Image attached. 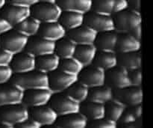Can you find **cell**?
Instances as JSON below:
<instances>
[{"label": "cell", "instance_id": "cell-1", "mask_svg": "<svg viewBox=\"0 0 153 128\" xmlns=\"http://www.w3.org/2000/svg\"><path fill=\"white\" fill-rule=\"evenodd\" d=\"M9 82L23 91L37 88H49L48 74L37 70L23 73H14Z\"/></svg>", "mask_w": 153, "mask_h": 128}, {"label": "cell", "instance_id": "cell-2", "mask_svg": "<svg viewBox=\"0 0 153 128\" xmlns=\"http://www.w3.org/2000/svg\"><path fill=\"white\" fill-rule=\"evenodd\" d=\"M113 19L114 31L118 34L129 33L134 28L142 25L141 14L129 9L114 13Z\"/></svg>", "mask_w": 153, "mask_h": 128}, {"label": "cell", "instance_id": "cell-3", "mask_svg": "<svg viewBox=\"0 0 153 128\" xmlns=\"http://www.w3.org/2000/svg\"><path fill=\"white\" fill-rule=\"evenodd\" d=\"M28 38L13 28L0 35V47L15 55L25 50Z\"/></svg>", "mask_w": 153, "mask_h": 128}, {"label": "cell", "instance_id": "cell-4", "mask_svg": "<svg viewBox=\"0 0 153 128\" xmlns=\"http://www.w3.org/2000/svg\"><path fill=\"white\" fill-rule=\"evenodd\" d=\"M29 118V110L22 103L0 106V121L14 127L16 124Z\"/></svg>", "mask_w": 153, "mask_h": 128}, {"label": "cell", "instance_id": "cell-5", "mask_svg": "<svg viewBox=\"0 0 153 128\" xmlns=\"http://www.w3.org/2000/svg\"><path fill=\"white\" fill-rule=\"evenodd\" d=\"M62 10L57 4L38 1L31 7V16L40 23L58 22Z\"/></svg>", "mask_w": 153, "mask_h": 128}, {"label": "cell", "instance_id": "cell-6", "mask_svg": "<svg viewBox=\"0 0 153 128\" xmlns=\"http://www.w3.org/2000/svg\"><path fill=\"white\" fill-rule=\"evenodd\" d=\"M48 105L58 116L79 112L80 103L74 101L64 93H53Z\"/></svg>", "mask_w": 153, "mask_h": 128}, {"label": "cell", "instance_id": "cell-7", "mask_svg": "<svg viewBox=\"0 0 153 128\" xmlns=\"http://www.w3.org/2000/svg\"><path fill=\"white\" fill-rule=\"evenodd\" d=\"M84 24L97 33L114 31L113 16L96 13L92 10L85 14Z\"/></svg>", "mask_w": 153, "mask_h": 128}, {"label": "cell", "instance_id": "cell-8", "mask_svg": "<svg viewBox=\"0 0 153 128\" xmlns=\"http://www.w3.org/2000/svg\"><path fill=\"white\" fill-rule=\"evenodd\" d=\"M49 88L52 93H62L78 81V76L69 74L60 69L48 73Z\"/></svg>", "mask_w": 153, "mask_h": 128}, {"label": "cell", "instance_id": "cell-9", "mask_svg": "<svg viewBox=\"0 0 153 128\" xmlns=\"http://www.w3.org/2000/svg\"><path fill=\"white\" fill-rule=\"evenodd\" d=\"M113 91L114 98L125 105L126 107L141 104L143 103V94L140 86L129 85Z\"/></svg>", "mask_w": 153, "mask_h": 128}, {"label": "cell", "instance_id": "cell-10", "mask_svg": "<svg viewBox=\"0 0 153 128\" xmlns=\"http://www.w3.org/2000/svg\"><path fill=\"white\" fill-rule=\"evenodd\" d=\"M0 15L13 28L31 16V7L6 3L0 10Z\"/></svg>", "mask_w": 153, "mask_h": 128}, {"label": "cell", "instance_id": "cell-11", "mask_svg": "<svg viewBox=\"0 0 153 128\" xmlns=\"http://www.w3.org/2000/svg\"><path fill=\"white\" fill-rule=\"evenodd\" d=\"M77 76L79 82L91 88L105 85V71L94 65H89L84 67Z\"/></svg>", "mask_w": 153, "mask_h": 128}, {"label": "cell", "instance_id": "cell-12", "mask_svg": "<svg viewBox=\"0 0 153 128\" xmlns=\"http://www.w3.org/2000/svg\"><path fill=\"white\" fill-rule=\"evenodd\" d=\"M105 84L113 90L120 89L131 85L128 70L116 66L105 71Z\"/></svg>", "mask_w": 153, "mask_h": 128}, {"label": "cell", "instance_id": "cell-13", "mask_svg": "<svg viewBox=\"0 0 153 128\" xmlns=\"http://www.w3.org/2000/svg\"><path fill=\"white\" fill-rule=\"evenodd\" d=\"M52 91L49 88H37L23 91L22 103L26 107H34L48 104L52 97Z\"/></svg>", "mask_w": 153, "mask_h": 128}, {"label": "cell", "instance_id": "cell-14", "mask_svg": "<svg viewBox=\"0 0 153 128\" xmlns=\"http://www.w3.org/2000/svg\"><path fill=\"white\" fill-rule=\"evenodd\" d=\"M55 45V42L46 40L40 36L35 35L28 38L24 51L36 58L40 55L54 53Z\"/></svg>", "mask_w": 153, "mask_h": 128}, {"label": "cell", "instance_id": "cell-15", "mask_svg": "<svg viewBox=\"0 0 153 128\" xmlns=\"http://www.w3.org/2000/svg\"><path fill=\"white\" fill-rule=\"evenodd\" d=\"M29 117L38 123L41 127H54L58 115L48 104L31 107Z\"/></svg>", "mask_w": 153, "mask_h": 128}, {"label": "cell", "instance_id": "cell-16", "mask_svg": "<svg viewBox=\"0 0 153 128\" xmlns=\"http://www.w3.org/2000/svg\"><path fill=\"white\" fill-rule=\"evenodd\" d=\"M9 67L13 74L31 71L35 70V57L25 51L15 54Z\"/></svg>", "mask_w": 153, "mask_h": 128}, {"label": "cell", "instance_id": "cell-17", "mask_svg": "<svg viewBox=\"0 0 153 128\" xmlns=\"http://www.w3.org/2000/svg\"><path fill=\"white\" fill-rule=\"evenodd\" d=\"M67 37L76 45L93 44L95 42L96 37L98 34L97 31L85 24L74 29L67 31Z\"/></svg>", "mask_w": 153, "mask_h": 128}, {"label": "cell", "instance_id": "cell-18", "mask_svg": "<svg viewBox=\"0 0 153 128\" xmlns=\"http://www.w3.org/2000/svg\"><path fill=\"white\" fill-rule=\"evenodd\" d=\"M23 91L10 82L0 83V106L22 103Z\"/></svg>", "mask_w": 153, "mask_h": 128}, {"label": "cell", "instance_id": "cell-19", "mask_svg": "<svg viewBox=\"0 0 153 128\" xmlns=\"http://www.w3.org/2000/svg\"><path fill=\"white\" fill-rule=\"evenodd\" d=\"M37 35L46 40L56 42L67 35V31L59 22L40 24Z\"/></svg>", "mask_w": 153, "mask_h": 128}, {"label": "cell", "instance_id": "cell-20", "mask_svg": "<svg viewBox=\"0 0 153 128\" xmlns=\"http://www.w3.org/2000/svg\"><path fill=\"white\" fill-rule=\"evenodd\" d=\"M88 121L80 112H76L58 116L54 126L57 128H85Z\"/></svg>", "mask_w": 153, "mask_h": 128}, {"label": "cell", "instance_id": "cell-21", "mask_svg": "<svg viewBox=\"0 0 153 128\" xmlns=\"http://www.w3.org/2000/svg\"><path fill=\"white\" fill-rule=\"evenodd\" d=\"M141 47L140 40L131 36L128 33L118 34L117 40L115 46L116 53L137 52L140 51Z\"/></svg>", "mask_w": 153, "mask_h": 128}, {"label": "cell", "instance_id": "cell-22", "mask_svg": "<svg viewBox=\"0 0 153 128\" xmlns=\"http://www.w3.org/2000/svg\"><path fill=\"white\" fill-rule=\"evenodd\" d=\"M117 66L128 70L141 68L142 55L140 51L117 53Z\"/></svg>", "mask_w": 153, "mask_h": 128}, {"label": "cell", "instance_id": "cell-23", "mask_svg": "<svg viewBox=\"0 0 153 128\" xmlns=\"http://www.w3.org/2000/svg\"><path fill=\"white\" fill-rule=\"evenodd\" d=\"M117 37L118 33L115 31L98 33L94 42V45L99 51L115 52Z\"/></svg>", "mask_w": 153, "mask_h": 128}, {"label": "cell", "instance_id": "cell-24", "mask_svg": "<svg viewBox=\"0 0 153 128\" xmlns=\"http://www.w3.org/2000/svg\"><path fill=\"white\" fill-rule=\"evenodd\" d=\"M79 112L83 115L88 121L104 118V104L87 100L80 103Z\"/></svg>", "mask_w": 153, "mask_h": 128}, {"label": "cell", "instance_id": "cell-25", "mask_svg": "<svg viewBox=\"0 0 153 128\" xmlns=\"http://www.w3.org/2000/svg\"><path fill=\"white\" fill-rule=\"evenodd\" d=\"M61 58L55 53L40 55L35 58V70L45 73L58 69Z\"/></svg>", "mask_w": 153, "mask_h": 128}, {"label": "cell", "instance_id": "cell-26", "mask_svg": "<svg viewBox=\"0 0 153 128\" xmlns=\"http://www.w3.org/2000/svg\"><path fill=\"white\" fill-rule=\"evenodd\" d=\"M62 11H75L85 14L91 11L92 0H57Z\"/></svg>", "mask_w": 153, "mask_h": 128}, {"label": "cell", "instance_id": "cell-27", "mask_svg": "<svg viewBox=\"0 0 153 128\" xmlns=\"http://www.w3.org/2000/svg\"><path fill=\"white\" fill-rule=\"evenodd\" d=\"M97 49L94 43L93 44L76 45L74 58L80 61L84 67L92 65L97 52Z\"/></svg>", "mask_w": 153, "mask_h": 128}, {"label": "cell", "instance_id": "cell-28", "mask_svg": "<svg viewBox=\"0 0 153 128\" xmlns=\"http://www.w3.org/2000/svg\"><path fill=\"white\" fill-rule=\"evenodd\" d=\"M114 98V91L107 85L93 87L89 88L88 99L90 101L96 102L105 104Z\"/></svg>", "mask_w": 153, "mask_h": 128}, {"label": "cell", "instance_id": "cell-29", "mask_svg": "<svg viewBox=\"0 0 153 128\" xmlns=\"http://www.w3.org/2000/svg\"><path fill=\"white\" fill-rule=\"evenodd\" d=\"M84 19V13L75 11H62L58 22L67 31L83 25Z\"/></svg>", "mask_w": 153, "mask_h": 128}, {"label": "cell", "instance_id": "cell-30", "mask_svg": "<svg viewBox=\"0 0 153 128\" xmlns=\"http://www.w3.org/2000/svg\"><path fill=\"white\" fill-rule=\"evenodd\" d=\"M93 65L106 71L117 66V57L115 52L97 51Z\"/></svg>", "mask_w": 153, "mask_h": 128}, {"label": "cell", "instance_id": "cell-31", "mask_svg": "<svg viewBox=\"0 0 153 128\" xmlns=\"http://www.w3.org/2000/svg\"><path fill=\"white\" fill-rule=\"evenodd\" d=\"M76 44L68 37H63L55 42V52L61 59L72 58L74 56Z\"/></svg>", "mask_w": 153, "mask_h": 128}, {"label": "cell", "instance_id": "cell-32", "mask_svg": "<svg viewBox=\"0 0 153 128\" xmlns=\"http://www.w3.org/2000/svg\"><path fill=\"white\" fill-rule=\"evenodd\" d=\"M105 118L117 123L121 115L126 109V106L113 98L104 104Z\"/></svg>", "mask_w": 153, "mask_h": 128}, {"label": "cell", "instance_id": "cell-33", "mask_svg": "<svg viewBox=\"0 0 153 128\" xmlns=\"http://www.w3.org/2000/svg\"><path fill=\"white\" fill-rule=\"evenodd\" d=\"M88 92H89V88L79 82V81L74 82L64 91L66 95L79 103L87 100Z\"/></svg>", "mask_w": 153, "mask_h": 128}, {"label": "cell", "instance_id": "cell-34", "mask_svg": "<svg viewBox=\"0 0 153 128\" xmlns=\"http://www.w3.org/2000/svg\"><path fill=\"white\" fill-rule=\"evenodd\" d=\"M40 22L35 18L32 17L31 16H28L22 22L13 27V28L20 32L21 34H24L28 37H33V36L37 35L39 28L40 26Z\"/></svg>", "mask_w": 153, "mask_h": 128}, {"label": "cell", "instance_id": "cell-35", "mask_svg": "<svg viewBox=\"0 0 153 128\" xmlns=\"http://www.w3.org/2000/svg\"><path fill=\"white\" fill-rule=\"evenodd\" d=\"M84 67H85L80 61H78L74 57H72V58H63L60 60L58 69L69 74L78 76V74L82 71Z\"/></svg>", "mask_w": 153, "mask_h": 128}, {"label": "cell", "instance_id": "cell-36", "mask_svg": "<svg viewBox=\"0 0 153 128\" xmlns=\"http://www.w3.org/2000/svg\"><path fill=\"white\" fill-rule=\"evenodd\" d=\"M114 0H92L91 10L104 15L114 14Z\"/></svg>", "mask_w": 153, "mask_h": 128}, {"label": "cell", "instance_id": "cell-37", "mask_svg": "<svg viewBox=\"0 0 153 128\" xmlns=\"http://www.w3.org/2000/svg\"><path fill=\"white\" fill-rule=\"evenodd\" d=\"M87 127L89 128H116L117 127V123L112 121L106 118H99L88 121Z\"/></svg>", "mask_w": 153, "mask_h": 128}, {"label": "cell", "instance_id": "cell-38", "mask_svg": "<svg viewBox=\"0 0 153 128\" xmlns=\"http://www.w3.org/2000/svg\"><path fill=\"white\" fill-rule=\"evenodd\" d=\"M128 77H129L131 85L134 86H141L143 82V73L140 69L128 70Z\"/></svg>", "mask_w": 153, "mask_h": 128}, {"label": "cell", "instance_id": "cell-39", "mask_svg": "<svg viewBox=\"0 0 153 128\" xmlns=\"http://www.w3.org/2000/svg\"><path fill=\"white\" fill-rule=\"evenodd\" d=\"M13 55L0 47V67L10 66Z\"/></svg>", "mask_w": 153, "mask_h": 128}, {"label": "cell", "instance_id": "cell-40", "mask_svg": "<svg viewBox=\"0 0 153 128\" xmlns=\"http://www.w3.org/2000/svg\"><path fill=\"white\" fill-rule=\"evenodd\" d=\"M12 75H13V72L9 66L0 67V83L9 82Z\"/></svg>", "mask_w": 153, "mask_h": 128}, {"label": "cell", "instance_id": "cell-41", "mask_svg": "<svg viewBox=\"0 0 153 128\" xmlns=\"http://www.w3.org/2000/svg\"><path fill=\"white\" fill-rule=\"evenodd\" d=\"M16 128H40L41 126L36 122L34 120H33L31 118H28L27 119L24 120L22 122L16 124L14 126Z\"/></svg>", "mask_w": 153, "mask_h": 128}, {"label": "cell", "instance_id": "cell-42", "mask_svg": "<svg viewBox=\"0 0 153 128\" xmlns=\"http://www.w3.org/2000/svg\"><path fill=\"white\" fill-rule=\"evenodd\" d=\"M38 1V0H6L7 4H16V5H20L28 7H31V6L35 4Z\"/></svg>", "mask_w": 153, "mask_h": 128}, {"label": "cell", "instance_id": "cell-43", "mask_svg": "<svg viewBox=\"0 0 153 128\" xmlns=\"http://www.w3.org/2000/svg\"><path fill=\"white\" fill-rule=\"evenodd\" d=\"M128 0H114V14L128 9Z\"/></svg>", "mask_w": 153, "mask_h": 128}, {"label": "cell", "instance_id": "cell-44", "mask_svg": "<svg viewBox=\"0 0 153 128\" xmlns=\"http://www.w3.org/2000/svg\"><path fill=\"white\" fill-rule=\"evenodd\" d=\"M128 9L140 13V0H128Z\"/></svg>", "mask_w": 153, "mask_h": 128}, {"label": "cell", "instance_id": "cell-45", "mask_svg": "<svg viewBox=\"0 0 153 128\" xmlns=\"http://www.w3.org/2000/svg\"><path fill=\"white\" fill-rule=\"evenodd\" d=\"M11 28H13V27L0 15V35Z\"/></svg>", "mask_w": 153, "mask_h": 128}, {"label": "cell", "instance_id": "cell-46", "mask_svg": "<svg viewBox=\"0 0 153 128\" xmlns=\"http://www.w3.org/2000/svg\"><path fill=\"white\" fill-rule=\"evenodd\" d=\"M129 110L132 112L133 115L135 116L136 118H138L140 117H142V113H143V106L141 104L135 105L133 106H129Z\"/></svg>", "mask_w": 153, "mask_h": 128}, {"label": "cell", "instance_id": "cell-47", "mask_svg": "<svg viewBox=\"0 0 153 128\" xmlns=\"http://www.w3.org/2000/svg\"><path fill=\"white\" fill-rule=\"evenodd\" d=\"M128 34H131V36H133L134 37H135L136 39L139 40H141L142 39V25H138L136 28H134V29L131 30L129 33Z\"/></svg>", "mask_w": 153, "mask_h": 128}, {"label": "cell", "instance_id": "cell-48", "mask_svg": "<svg viewBox=\"0 0 153 128\" xmlns=\"http://www.w3.org/2000/svg\"><path fill=\"white\" fill-rule=\"evenodd\" d=\"M40 2L45 3H52V4H56L57 0H38Z\"/></svg>", "mask_w": 153, "mask_h": 128}, {"label": "cell", "instance_id": "cell-49", "mask_svg": "<svg viewBox=\"0 0 153 128\" xmlns=\"http://www.w3.org/2000/svg\"><path fill=\"white\" fill-rule=\"evenodd\" d=\"M0 128H13V127H11L10 126H9L8 124H5V123L0 121Z\"/></svg>", "mask_w": 153, "mask_h": 128}, {"label": "cell", "instance_id": "cell-50", "mask_svg": "<svg viewBox=\"0 0 153 128\" xmlns=\"http://www.w3.org/2000/svg\"><path fill=\"white\" fill-rule=\"evenodd\" d=\"M6 4V0H0V10L3 7V6Z\"/></svg>", "mask_w": 153, "mask_h": 128}, {"label": "cell", "instance_id": "cell-51", "mask_svg": "<svg viewBox=\"0 0 153 128\" xmlns=\"http://www.w3.org/2000/svg\"></svg>", "mask_w": 153, "mask_h": 128}]
</instances>
